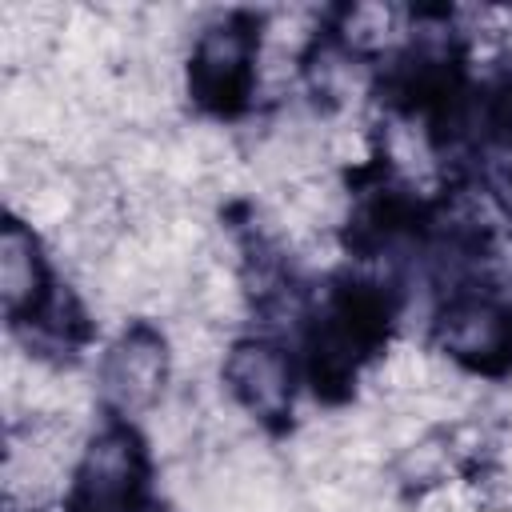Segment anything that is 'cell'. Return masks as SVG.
<instances>
[{"instance_id":"obj_3","label":"cell","mask_w":512,"mask_h":512,"mask_svg":"<svg viewBox=\"0 0 512 512\" xmlns=\"http://www.w3.org/2000/svg\"><path fill=\"white\" fill-rule=\"evenodd\" d=\"M436 344L452 364L468 372H512V300H500L492 292L452 296L436 320Z\"/></svg>"},{"instance_id":"obj_5","label":"cell","mask_w":512,"mask_h":512,"mask_svg":"<svg viewBox=\"0 0 512 512\" xmlns=\"http://www.w3.org/2000/svg\"><path fill=\"white\" fill-rule=\"evenodd\" d=\"M228 396L256 424H284L292 412V360L276 340H236L220 364Z\"/></svg>"},{"instance_id":"obj_7","label":"cell","mask_w":512,"mask_h":512,"mask_svg":"<svg viewBox=\"0 0 512 512\" xmlns=\"http://www.w3.org/2000/svg\"><path fill=\"white\" fill-rule=\"evenodd\" d=\"M392 24H396V12L388 8V4H356V8H348L344 16H340V44H344V52L352 56H360V52H376V48H384L388 44V36H392Z\"/></svg>"},{"instance_id":"obj_4","label":"cell","mask_w":512,"mask_h":512,"mask_svg":"<svg viewBox=\"0 0 512 512\" xmlns=\"http://www.w3.org/2000/svg\"><path fill=\"white\" fill-rule=\"evenodd\" d=\"M168 368H172L168 340L152 324H128L108 344L96 384H100V396L108 408L136 416V412H148L160 404Z\"/></svg>"},{"instance_id":"obj_2","label":"cell","mask_w":512,"mask_h":512,"mask_svg":"<svg viewBox=\"0 0 512 512\" xmlns=\"http://www.w3.org/2000/svg\"><path fill=\"white\" fill-rule=\"evenodd\" d=\"M260 32L248 16H228L204 28L188 56V96L208 116H236L248 108L260 76Z\"/></svg>"},{"instance_id":"obj_1","label":"cell","mask_w":512,"mask_h":512,"mask_svg":"<svg viewBox=\"0 0 512 512\" xmlns=\"http://www.w3.org/2000/svg\"><path fill=\"white\" fill-rule=\"evenodd\" d=\"M148 448L128 424L100 428L68 488V512H148Z\"/></svg>"},{"instance_id":"obj_6","label":"cell","mask_w":512,"mask_h":512,"mask_svg":"<svg viewBox=\"0 0 512 512\" xmlns=\"http://www.w3.org/2000/svg\"><path fill=\"white\" fill-rule=\"evenodd\" d=\"M0 300L12 324H36L56 300L40 240L16 216H8L0 228Z\"/></svg>"}]
</instances>
